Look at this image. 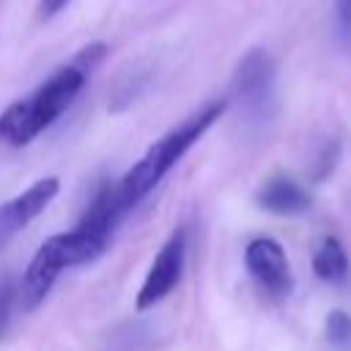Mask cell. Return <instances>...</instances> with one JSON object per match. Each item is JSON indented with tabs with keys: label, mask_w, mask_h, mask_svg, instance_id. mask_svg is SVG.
Segmentation results:
<instances>
[{
	"label": "cell",
	"mask_w": 351,
	"mask_h": 351,
	"mask_svg": "<svg viewBox=\"0 0 351 351\" xmlns=\"http://www.w3.org/2000/svg\"><path fill=\"white\" fill-rule=\"evenodd\" d=\"M88 69L82 63H69L60 71H55L41 88H36L27 99H19L5 107L0 115V140L19 148L27 145L33 137H38L47 126H52L69 104L77 99L88 80Z\"/></svg>",
	"instance_id": "obj_1"
},
{
	"label": "cell",
	"mask_w": 351,
	"mask_h": 351,
	"mask_svg": "<svg viewBox=\"0 0 351 351\" xmlns=\"http://www.w3.org/2000/svg\"><path fill=\"white\" fill-rule=\"evenodd\" d=\"M225 101H214V104H206L203 110H197L192 118H186L181 126H176L173 132H167L162 140H156L145 156L115 184V192H118V200L126 206V211L132 206H137L167 173L170 167L214 126V121L225 112Z\"/></svg>",
	"instance_id": "obj_2"
},
{
	"label": "cell",
	"mask_w": 351,
	"mask_h": 351,
	"mask_svg": "<svg viewBox=\"0 0 351 351\" xmlns=\"http://www.w3.org/2000/svg\"><path fill=\"white\" fill-rule=\"evenodd\" d=\"M104 247H107V241H101L99 236L88 233V230L80 228V225L71 228L69 233H58V236L47 239V241L36 250V255H33L27 271L22 274V280H19V285H16V299H19V304H22L25 310H36V307L47 299L52 282L60 277L63 269H69V266H82V263L96 261V258L104 252Z\"/></svg>",
	"instance_id": "obj_3"
},
{
	"label": "cell",
	"mask_w": 351,
	"mask_h": 351,
	"mask_svg": "<svg viewBox=\"0 0 351 351\" xmlns=\"http://www.w3.org/2000/svg\"><path fill=\"white\" fill-rule=\"evenodd\" d=\"M230 99L250 123H266L274 115L277 66L266 49L255 47L239 60L230 82Z\"/></svg>",
	"instance_id": "obj_4"
},
{
	"label": "cell",
	"mask_w": 351,
	"mask_h": 351,
	"mask_svg": "<svg viewBox=\"0 0 351 351\" xmlns=\"http://www.w3.org/2000/svg\"><path fill=\"white\" fill-rule=\"evenodd\" d=\"M244 263L250 277L271 296V299H285L293 291V274L288 266V255L280 241L261 236L252 239L244 250Z\"/></svg>",
	"instance_id": "obj_5"
},
{
	"label": "cell",
	"mask_w": 351,
	"mask_h": 351,
	"mask_svg": "<svg viewBox=\"0 0 351 351\" xmlns=\"http://www.w3.org/2000/svg\"><path fill=\"white\" fill-rule=\"evenodd\" d=\"M184 258H186V233H184V228H176L170 233V239L162 244V250L156 252V258L140 285V293L134 302L140 310L154 307L178 285V280L184 274Z\"/></svg>",
	"instance_id": "obj_6"
},
{
	"label": "cell",
	"mask_w": 351,
	"mask_h": 351,
	"mask_svg": "<svg viewBox=\"0 0 351 351\" xmlns=\"http://www.w3.org/2000/svg\"><path fill=\"white\" fill-rule=\"evenodd\" d=\"M58 186H60L58 178L47 176L41 181L30 184L22 195H16L0 206V247L52 203V197L58 195Z\"/></svg>",
	"instance_id": "obj_7"
},
{
	"label": "cell",
	"mask_w": 351,
	"mask_h": 351,
	"mask_svg": "<svg viewBox=\"0 0 351 351\" xmlns=\"http://www.w3.org/2000/svg\"><path fill=\"white\" fill-rule=\"evenodd\" d=\"M255 203L277 217H299L313 206V197L304 186H299L293 178L288 176H271L261 184Z\"/></svg>",
	"instance_id": "obj_8"
},
{
	"label": "cell",
	"mask_w": 351,
	"mask_h": 351,
	"mask_svg": "<svg viewBox=\"0 0 351 351\" xmlns=\"http://www.w3.org/2000/svg\"><path fill=\"white\" fill-rule=\"evenodd\" d=\"M348 271H351V263H348L346 247L340 244V239L326 236V239L321 241V247L315 250V255H313V274H315L321 282L343 285V282L348 280Z\"/></svg>",
	"instance_id": "obj_9"
},
{
	"label": "cell",
	"mask_w": 351,
	"mask_h": 351,
	"mask_svg": "<svg viewBox=\"0 0 351 351\" xmlns=\"http://www.w3.org/2000/svg\"><path fill=\"white\" fill-rule=\"evenodd\" d=\"M324 332H326V340L337 348H348L351 346V315L346 310H332L326 315V324H324Z\"/></svg>",
	"instance_id": "obj_10"
},
{
	"label": "cell",
	"mask_w": 351,
	"mask_h": 351,
	"mask_svg": "<svg viewBox=\"0 0 351 351\" xmlns=\"http://www.w3.org/2000/svg\"><path fill=\"white\" fill-rule=\"evenodd\" d=\"M337 159H340V143L329 140L326 148L318 154V159H315V165H313V178H315V181H324V178L335 170Z\"/></svg>",
	"instance_id": "obj_11"
},
{
	"label": "cell",
	"mask_w": 351,
	"mask_h": 351,
	"mask_svg": "<svg viewBox=\"0 0 351 351\" xmlns=\"http://www.w3.org/2000/svg\"><path fill=\"white\" fill-rule=\"evenodd\" d=\"M335 19L343 44L351 47V0H335Z\"/></svg>",
	"instance_id": "obj_12"
},
{
	"label": "cell",
	"mask_w": 351,
	"mask_h": 351,
	"mask_svg": "<svg viewBox=\"0 0 351 351\" xmlns=\"http://www.w3.org/2000/svg\"><path fill=\"white\" fill-rule=\"evenodd\" d=\"M11 304H14V280L8 274H0V332L8 324Z\"/></svg>",
	"instance_id": "obj_13"
},
{
	"label": "cell",
	"mask_w": 351,
	"mask_h": 351,
	"mask_svg": "<svg viewBox=\"0 0 351 351\" xmlns=\"http://www.w3.org/2000/svg\"><path fill=\"white\" fill-rule=\"evenodd\" d=\"M66 3H69V0H41V3H38V11H41V16H55Z\"/></svg>",
	"instance_id": "obj_14"
}]
</instances>
